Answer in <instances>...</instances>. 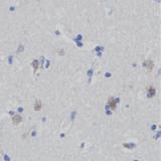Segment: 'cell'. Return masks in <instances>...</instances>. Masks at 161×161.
<instances>
[{
    "mask_svg": "<svg viewBox=\"0 0 161 161\" xmlns=\"http://www.w3.org/2000/svg\"><path fill=\"white\" fill-rule=\"evenodd\" d=\"M108 105L111 108V110H115L116 109V105H117V100H114L113 98H110L109 102H108Z\"/></svg>",
    "mask_w": 161,
    "mask_h": 161,
    "instance_id": "6da1fadb",
    "label": "cell"
},
{
    "mask_svg": "<svg viewBox=\"0 0 161 161\" xmlns=\"http://www.w3.org/2000/svg\"><path fill=\"white\" fill-rule=\"evenodd\" d=\"M21 121H22V118H21V116H20V115H15L14 117L12 118V123L14 124V125L19 124Z\"/></svg>",
    "mask_w": 161,
    "mask_h": 161,
    "instance_id": "7a4b0ae2",
    "label": "cell"
},
{
    "mask_svg": "<svg viewBox=\"0 0 161 161\" xmlns=\"http://www.w3.org/2000/svg\"><path fill=\"white\" fill-rule=\"evenodd\" d=\"M34 109H35V111H39L40 109H41V103H40L39 101H36V103H35Z\"/></svg>",
    "mask_w": 161,
    "mask_h": 161,
    "instance_id": "3957f363",
    "label": "cell"
},
{
    "mask_svg": "<svg viewBox=\"0 0 161 161\" xmlns=\"http://www.w3.org/2000/svg\"><path fill=\"white\" fill-rule=\"evenodd\" d=\"M148 94H149V97L154 96V95H155V89L152 88V87H150L149 90H148Z\"/></svg>",
    "mask_w": 161,
    "mask_h": 161,
    "instance_id": "277c9868",
    "label": "cell"
},
{
    "mask_svg": "<svg viewBox=\"0 0 161 161\" xmlns=\"http://www.w3.org/2000/svg\"><path fill=\"white\" fill-rule=\"evenodd\" d=\"M144 65H147V68H148V70H151V69H152V62H151L150 60H148V61H145Z\"/></svg>",
    "mask_w": 161,
    "mask_h": 161,
    "instance_id": "5b68a950",
    "label": "cell"
},
{
    "mask_svg": "<svg viewBox=\"0 0 161 161\" xmlns=\"http://www.w3.org/2000/svg\"><path fill=\"white\" fill-rule=\"evenodd\" d=\"M34 68H35V70L37 69V62L36 61H34Z\"/></svg>",
    "mask_w": 161,
    "mask_h": 161,
    "instance_id": "8992f818",
    "label": "cell"
}]
</instances>
